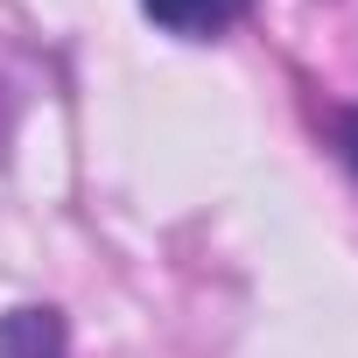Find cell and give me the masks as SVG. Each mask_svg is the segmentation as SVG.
<instances>
[{
	"mask_svg": "<svg viewBox=\"0 0 358 358\" xmlns=\"http://www.w3.org/2000/svg\"><path fill=\"white\" fill-rule=\"evenodd\" d=\"M141 8H148V22H162L169 36L204 43V36H225V29L246 15V0H141Z\"/></svg>",
	"mask_w": 358,
	"mask_h": 358,
	"instance_id": "2",
	"label": "cell"
},
{
	"mask_svg": "<svg viewBox=\"0 0 358 358\" xmlns=\"http://www.w3.org/2000/svg\"><path fill=\"white\" fill-rule=\"evenodd\" d=\"M337 141H344V162L358 169V113H344V120H337Z\"/></svg>",
	"mask_w": 358,
	"mask_h": 358,
	"instance_id": "3",
	"label": "cell"
},
{
	"mask_svg": "<svg viewBox=\"0 0 358 358\" xmlns=\"http://www.w3.org/2000/svg\"><path fill=\"white\" fill-rule=\"evenodd\" d=\"M0 358H71V337H64V316L50 302H22L0 316Z\"/></svg>",
	"mask_w": 358,
	"mask_h": 358,
	"instance_id": "1",
	"label": "cell"
}]
</instances>
